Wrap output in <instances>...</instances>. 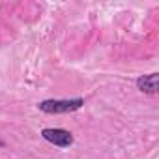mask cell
<instances>
[{
    "label": "cell",
    "mask_w": 159,
    "mask_h": 159,
    "mask_svg": "<svg viewBox=\"0 0 159 159\" xmlns=\"http://www.w3.org/2000/svg\"><path fill=\"white\" fill-rule=\"evenodd\" d=\"M137 88L140 92H146V94H157V88H159V79H157V73H150V75H142L137 79Z\"/></svg>",
    "instance_id": "3"
},
{
    "label": "cell",
    "mask_w": 159,
    "mask_h": 159,
    "mask_svg": "<svg viewBox=\"0 0 159 159\" xmlns=\"http://www.w3.org/2000/svg\"><path fill=\"white\" fill-rule=\"evenodd\" d=\"M83 105H84V99L75 98V99H47V101H41L38 107L43 112L60 114V112H73L77 109H81Z\"/></svg>",
    "instance_id": "1"
},
{
    "label": "cell",
    "mask_w": 159,
    "mask_h": 159,
    "mask_svg": "<svg viewBox=\"0 0 159 159\" xmlns=\"http://www.w3.org/2000/svg\"><path fill=\"white\" fill-rule=\"evenodd\" d=\"M41 137L47 142H51V144H54L58 148H67V146L73 144V137L66 129H43L41 131Z\"/></svg>",
    "instance_id": "2"
}]
</instances>
